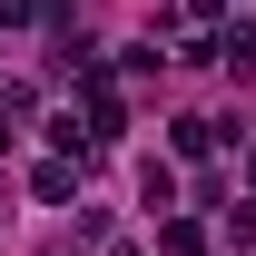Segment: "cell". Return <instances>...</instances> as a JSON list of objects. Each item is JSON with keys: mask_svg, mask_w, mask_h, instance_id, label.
I'll list each match as a JSON object with an SVG mask.
<instances>
[{"mask_svg": "<svg viewBox=\"0 0 256 256\" xmlns=\"http://www.w3.org/2000/svg\"><path fill=\"white\" fill-rule=\"evenodd\" d=\"M138 197H148V207H178V168L148 158V168H138Z\"/></svg>", "mask_w": 256, "mask_h": 256, "instance_id": "cell-1", "label": "cell"}, {"mask_svg": "<svg viewBox=\"0 0 256 256\" xmlns=\"http://www.w3.org/2000/svg\"><path fill=\"white\" fill-rule=\"evenodd\" d=\"M40 197H50V207H60V197H79V168H69V158H50V168H40Z\"/></svg>", "mask_w": 256, "mask_h": 256, "instance_id": "cell-2", "label": "cell"}, {"mask_svg": "<svg viewBox=\"0 0 256 256\" xmlns=\"http://www.w3.org/2000/svg\"><path fill=\"white\" fill-rule=\"evenodd\" d=\"M30 10H40V0H0V30H20V20H30Z\"/></svg>", "mask_w": 256, "mask_h": 256, "instance_id": "cell-3", "label": "cell"}, {"mask_svg": "<svg viewBox=\"0 0 256 256\" xmlns=\"http://www.w3.org/2000/svg\"><path fill=\"white\" fill-rule=\"evenodd\" d=\"M236 236H246V246H256V197H246V207H236Z\"/></svg>", "mask_w": 256, "mask_h": 256, "instance_id": "cell-4", "label": "cell"}, {"mask_svg": "<svg viewBox=\"0 0 256 256\" xmlns=\"http://www.w3.org/2000/svg\"><path fill=\"white\" fill-rule=\"evenodd\" d=\"M246 178H256V148H246Z\"/></svg>", "mask_w": 256, "mask_h": 256, "instance_id": "cell-5", "label": "cell"}]
</instances>
